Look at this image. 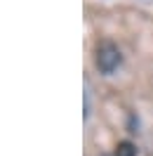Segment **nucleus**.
Here are the masks:
<instances>
[{"mask_svg":"<svg viewBox=\"0 0 153 156\" xmlns=\"http://www.w3.org/2000/svg\"><path fill=\"white\" fill-rule=\"evenodd\" d=\"M120 62H123V57H120V50H118L115 43L101 40L97 45V66H99V71L111 73V71H115V69L120 66Z\"/></svg>","mask_w":153,"mask_h":156,"instance_id":"f257e3e1","label":"nucleus"},{"mask_svg":"<svg viewBox=\"0 0 153 156\" xmlns=\"http://www.w3.org/2000/svg\"><path fill=\"white\" fill-rule=\"evenodd\" d=\"M115 156H137V147L132 142H120L115 147Z\"/></svg>","mask_w":153,"mask_h":156,"instance_id":"f03ea898","label":"nucleus"}]
</instances>
